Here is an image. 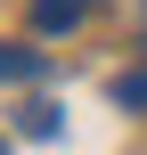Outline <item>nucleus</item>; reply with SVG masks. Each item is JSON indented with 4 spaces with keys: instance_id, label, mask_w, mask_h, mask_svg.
<instances>
[{
    "instance_id": "f257e3e1",
    "label": "nucleus",
    "mask_w": 147,
    "mask_h": 155,
    "mask_svg": "<svg viewBox=\"0 0 147 155\" xmlns=\"http://www.w3.org/2000/svg\"><path fill=\"white\" fill-rule=\"evenodd\" d=\"M90 16V0H33V25L41 33H65V25H82Z\"/></svg>"
},
{
    "instance_id": "f03ea898",
    "label": "nucleus",
    "mask_w": 147,
    "mask_h": 155,
    "mask_svg": "<svg viewBox=\"0 0 147 155\" xmlns=\"http://www.w3.org/2000/svg\"><path fill=\"white\" fill-rule=\"evenodd\" d=\"M41 74V49H0V82H33Z\"/></svg>"
},
{
    "instance_id": "7ed1b4c3",
    "label": "nucleus",
    "mask_w": 147,
    "mask_h": 155,
    "mask_svg": "<svg viewBox=\"0 0 147 155\" xmlns=\"http://www.w3.org/2000/svg\"><path fill=\"white\" fill-rule=\"evenodd\" d=\"M57 131V106H25V139H49Z\"/></svg>"
},
{
    "instance_id": "20e7f679",
    "label": "nucleus",
    "mask_w": 147,
    "mask_h": 155,
    "mask_svg": "<svg viewBox=\"0 0 147 155\" xmlns=\"http://www.w3.org/2000/svg\"><path fill=\"white\" fill-rule=\"evenodd\" d=\"M115 98H123V106H147V74H123V82H115Z\"/></svg>"
},
{
    "instance_id": "39448f33",
    "label": "nucleus",
    "mask_w": 147,
    "mask_h": 155,
    "mask_svg": "<svg viewBox=\"0 0 147 155\" xmlns=\"http://www.w3.org/2000/svg\"><path fill=\"white\" fill-rule=\"evenodd\" d=\"M0 155H8V139H0Z\"/></svg>"
}]
</instances>
